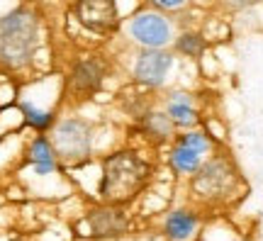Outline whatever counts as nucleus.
Returning a JSON list of instances; mask_svg holds the SVG:
<instances>
[{"label":"nucleus","mask_w":263,"mask_h":241,"mask_svg":"<svg viewBox=\"0 0 263 241\" xmlns=\"http://www.w3.org/2000/svg\"><path fill=\"white\" fill-rule=\"evenodd\" d=\"M207 42L202 34H197V32H183L176 42V51L183 56H190V59H200L202 51H205Z\"/></svg>","instance_id":"2eb2a0df"},{"label":"nucleus","mask_w":263,"mask_h":241,"mask_svg":"<svg viewBox=\"0 0 263 241\" xmlns=\"http://www.w3.org/2000/svg\"><path fill=\"white\" fill-rule=\"evenodd\" d=\"M166 115H168L171 120H173V124H178V127H195L197 122H200V115H197V110L190 105V98L185 93H173L168 107H166Z\"/></svg>","instance_id":"9b49d317"},{"label":"nucleus","mask_w":263,"mask_h":241,"mask_svg":"<svg viewBox=\"0 0 263 241\" xmlns=\"http://www.w3.org/2000/svg\"><path fill=\"white\" fill-rule=\"evenodd\" d=\"M173 68V56L163 49H144L134 64V78L144 85L159 88L166 83V76Z\"/></svg>","instance_id":"423d86ee"},{"label":"nucleus","mask_w":263,"mask_h":241,"mask_svg":"<svg viewBox=\"0 0 263 241\" xmlns=\"http://www.w3.org/2000/svg\"><path fill=\"white\" fill-rule=\"evenodd\" d=\"M178 141L185 144V146H193V149H197V151H202V154L210 151V139H207L205 132H188V134H183Z\"/></svg>","instance_id":"f3484780"},{"label":"nucleus","mask_w":263,"mask_h":241,"mask_svg":"<svg viewBox=\"0 0 263 241\" xmlns=\"http://www.w3.org/2000/svg\"><path fill=\"white\" fill-rule=\"evenodd\" d=\"M144 129L149 132V137H156L159 141L171 139L173 134V120L166 112H149L144 120Z\"/></svg>","instance_id":"4468645a"},{"label":"nucleus","mask_w":263,"mask_h":241,"mask_svg":"<svg viewBox=\"0 0 263 241\" xmlns=\"http://www.w3.org/2000/svg\"><path fill=\"white\" fill-rule=\"evenodd\" d=\"M22 112H25V120H27L34 129H47L49 124H51V115H49L47 110H39L34 105H29V102L22 105Z\"/></svg>","instance_id":"dca6fc26"},{"label":"nucleus","mask_w":263,"mask_h":241,"mask_svg":"<svg viewBox=\"0 0 263 241\" xmlns=\"http://www.w3.org/2000/svg\"><path fill=\"white\" fill-rule=\"evenodd\" d=\"M32 163H34V173H39V176L51 173L54 166H57V154H54V146H51L44 137H37L34 144H32Z\"/></svg>","instance_id":"ddd939ff"},{"label":"nucleus","mask_w":263,"mask_h":241,"mask_svg":"<svg viewBox=\"0 0 263 241\" xmlns=\"http://www.w3.org/2000/svg\"><path fill=\"white\" fill-rule=\"evenodd\" d=\"M129 37L144 49H163L171 42V22L159 12H141L129 22Z\"/></svg>","instance_id":"7ed1b4c3"},{"label":"nucleus","mask_w":263,"mask_h":241,"mask_svg":"<svg viewBox=\"0 0 263 241\" xmlns=\"http://www.w3.org/2000/svg\"><path fill=\"white\" fill-rule=\"evenodd\" d=\"M90 222V234L98 236V239H105V236H117V234L124 232L127 227V219L120 210H112V207H105V210H95L88 217Z\"/></svg>","instance_id":"6e6552de"},{"label":"nucleus","mask_w":263,"mask_h":241,"mask_svg":"<svg viewBox=\"0 0 263 241\" xmlns=\"http://www.w3.org/2000/svg\"><path fill=\"white\" fill-rule=\"evenodd\" d=\"M103 78H105V68L100 66V61L85 59L81 64H76L73 76H71V83H73V88L81 90V93H93V90L100 88Z\"/></svg>","instance_id":"9d476101"},{"label":"nucleus","mask_w":263,"mask_h":241,"mask_svg":"<svg viewBox=\"0 0 263 241\" xmlns=\"http://www.w3.org/2000/svg\"><path fill=\"white\" fill-rule=\"evenodd\" d=\"M163 232L171 241H188L197 232V214L190 210H173L163 222Z\"/></svg>","instance_id":"1a4fd4ad"},{"label":"nucleus","mask_w":263,"mask_h":241,"mask_svg":"<svg viewBox=\"0 0 263 241\" xmlns=\"http://www.w3.org/2000/svg\"><path fill=\"white\" fill-rule=\"evenodd\" d=\"M146 178H149V166L137 154L120 151L105 158L100 193L110 202H124L146 186Z\"/></svg>","instance_id":"f257e3e1"},{"label":"nucleus","mask_w":263,"mask_h":241,"mask_svg":"<svg viewBox=\"0 0 263 241\" xmlns=\"http://www.w3.org/2000/svg\"><path fill=\"white\" fill-rule=\"evenodd\" d=\"M256 0H224V5L229 10H244L249 8V5H254Z\"/></svg>","instance_id":"6ab92c4d"},{"label":"nucleus","mask_w":263,"mask_h":241,"mask_svg":"<svg viewBox=\"0 0 263 241\" xmlns=\"http://www.w3.org/2000/svg\"><path fill=\"white\" fill-rule=\"evenodd\" d=\"M159 8H166V10H176V8H183L188 0H154Z\"/></svg>","instance_id":"a211bd4d"},{"label":"nucleus","mask_w":263,"mask_h":241,"mask_svg":"<svg viewBox=\"0 0 263 241\" xmlns=\"http://www.w3.org/2000/svg\"><path fill=\"white\" fill-rule=\"evenodd\" d=\"M76 15H78V22L95 34H107L120 22L115 0H78Z\"/></svg>","instance_id":"20e7f679"},{"label":"nucleus","mask_w":263,"mask_h":241,"mask_svg":"<svg viewBox=\"0 0 263 241\" xmlns=\"http://www.w3.org/2000/svg\"><path fill=\"white\" fill-rule=\"evenodd\" d=\"M236 180V173L234 168L229 166V161L224 158H210L207 163L195 171V180H193V186H195L197 193L202 195H222L227 190H232Z\"/></svg>","instance_id":"39448f33"},{"label":"nucleus","mask_w":263,"mask_h":241,"mask_svg":"<svg viewBox=\"0 0 263 241\" xmlns=\"http://www.w3.org/2000/svg\"><path fill=\"white\" fill-rule=\"evenodd\" d=\"M37 49V17L27 10H15L0 17V59L10 66L27 64Z\"/></svg>","instance_id":"f03ea898"},{"label":"nucleus","mask_w":263,"mask_h":241,"mask_svg":"<svg viewBox=\"0 0 263 241\" xmlns=\"http://www.w3.org/2000/svg\"><path fill=\"white\" fill-rule=\"evenodd\" d=\"M171 166L176 168L178 173H195L197 168L202 166V151H197L193 146H185V144H176L173 151H171Z\"/></svg>","instance_id":"f8f14e48"},{"label":"nucleus","mask_w":263,"mask_h":241,"mask_svg":"<svg viewBox=\"0 0 263 241\" xmlns=\"http://www.w3.org/2000/svg\"><path fill=\"white\" fill-rule=\"evenodd\" d=\"M57 149L68 161L85 158L90 151V127L81 120H66L57 129Z\"/></svg>","instance_id":"0eeeda50"}]
</instances>
